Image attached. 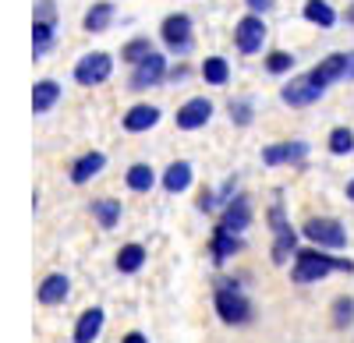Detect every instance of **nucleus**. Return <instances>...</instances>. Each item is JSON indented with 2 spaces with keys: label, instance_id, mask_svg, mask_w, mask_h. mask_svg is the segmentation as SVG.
I'll list each match as a JSON object with an SVG mask.
<instances>
[{
  "label": "nucleus",
  "instance_id": "nucleus-1",
  "mask_svg": "<svg viewBox=\"0 0 354 343\" xmlns=\"http://www.w3.org/2000/svg\"><path fill=\"white\" fill-rule=\"evenodd\" d=\"M330 273H354V262L351 259H337V255H326V248H298L294 255V266H290V280L294 283H322Z\"/></svg>",
  "mask_w": 354,
  "mask_h": 343
},
{
  "label": "nucleus",
  "instance_id": "nucleus-2",
  "mask_svg": "<svg viewBox=\"0 0 354 343\" xmlns=\"http://www.w3.org/2000/svg\"><path fill=\"white\" fill-rule=\"evenodd\" d=\"M160 43L170 57H188L195 50V21L185 11H174L160 21Z\"/></svg>",
  "mask_w": 354,
  "mask_h": 343
},
{
  "label": "nucleus",
  "instance_id": "nucleus-3",
  "mask_svg": "<svg viewBox=\"0 0 354 343\" xmlns=\"http://www.w3.org/2000/svg\"><path fill=\"white\" fill-rule=\"evenodd\" d=\"M213 308L223 326H248L255 319V304L241 294V287H220L216 283V294H213Z\"/></svg>",
  "mask_w": 354,
  "mask_h": 343
},
{
  "label": "nucleus",
  "instance_id": "nucleus-4",
  "mask_svg": "<svg viewBox=\"0 0 354 343\" xmlns=\"http://www.w3.org/2000/svg\"><path fill=\"white\" fill-rule=\"evenodd\" d=\"M301 237L315 248H326V251H344L347 248V231L344 223L333 216H312L301 223Z\"/></svg>",
  "mask_w": 354,
  "mask_h": 343
},
{
  "label": "nucleus",
  "instance_id": "nucleus-5",
  "mask_svg": "<svg viewBox=\"0 0 354 343\" xmlns=\"http://www.w3.org/2000/svg\"><path fill=\"white\" fill-rule=\"evenodd\" d=\"M170 53H160V50H153L145 61H138L135 68H131V78H128V89L131 92H149V89H156V85H163L167 81V71H170V61H167Z\"/></svg>",
  "mask_w": 354,
  "mask_h": 343
},
{
  "label": "nucleus",
  "instance_id": "nucleus-6",
  "mask_svg": "<svg viewBox=\"0 0 354 343\" xmlns=\"http://www.w3.org/2000/svg\"><path fill=\"white\" fill-rule=\"evenodd\" d=\"M71 75H75V81L82 85V89H96V85L110 81V75H113V57H110L106 50H93V53H82Z\"/></svg>",
  "mask_w": 354,
  "mask_h": 343
},
{
  "label": "nucleus",
  "instance_id": "nucleus-7",
  "mask_svg": "<svg viewBox=\"0 0 354 343\" xmlns=\"http://www.w3.org/2000/svg\"><path fill=\"white\" fill-rule=\"evenodd\" d=\"M266 39H270V28H266L262 14L248 11L245 18H238V25H234V50H238V53L255 57V53H262Z\"/></svg>",
  "mask_w": 354,
  "mask_h": 343
},
{
  "label": "nucleus",
  "instance_id": "nucleus-8",
  "mask_svg": "<svg viewBox=\"0 0 354 343\" xmlns=\"http://www.w3.org/2000/svg\"><path fill=\"white\" fill-rule=\"evenodd\" d=\"M213 113H216V106H213L209 96H192V99H185L181 106H177L174 124H177V131H198V128H205L213 121Z\"/></svg>",
  "mask_w": 354,
  "mask_h": 343
},
{
  "label": "nucleus",
  "instance_id": "nucleus-9",
  "mask_svg": "<svg viewBox=\"0 0 354 343\" xmlns=\"http://www.w3.org/2000/svg\"><path fill=\"white\" fill-rule=\"evenodd\" d=\"M322 96H326V89H319V85L308 78V75H298L290 78L283 89H280V103L290 106V110H305V106H315Z\"/></svg>",
  "mask_w": 354,
  "mask_h": 343
},
{
  "label": "nucleus",
  "instance_id": "nucleus-10",
  "mask_svg": "<svg viewBox=\"0 0 354 343\" xmlns=\"http://www.w3.org/2000/svg\"><path fill=\"white\" fill-rule=\"evenodd\" d=\"M308 159V141L290 138V141H273L262 149V163L266 166H305Z\"/></svg>",
  "mask_w": 354,
  "mask_h": 343
},
{
  "label": "nucleus",
  "instance_id": "nucleus-11",
  "mask_svg": "<svg viewBox=\"0 0 354 343\" xmlns=\"http://www.w3.org/2000/svg\"><path fill=\"white\" fill-rule=\"evenodd\" d=\"M205 251H209V262H213V266H227L238 251H245V237L234 234V231H227L223 223H216L213 234H209V248H205Z\"/></svg>",
  "mask_w": 354,
  "mask_h": 343
},
{
  "label": "nucleus",
  "instance_id": "nucleus-12",
  "mask_svg": "<svg viewBox=\"0 0 354 343\" xmlns=\"http://www.w3.org/2000/svg\"><path fill=\"white\" fill-rule=\"evenodd\" d=\"M252 219H255V209H252V198L248 195H234L230 202L220 209V223L227 226V231H234V234H245L248 226H252Z\"/></svg>",
  "mask_w": 354,
  "mask_h": 343
},
{
  "label": "nucleus",
  "instance_id": "nucleus-13",
  "mask_svg": "<svg viewBox=\"0 0 354 343\" xmlns=\"http://www.w3.org/2000/svg\"><path fill=\"white\" fill-rule=\"evenodd\" d=\"M160 117H163V110H160L156 103H135V106L124 110L121 128H124L128 135H145V131H153V128L160 124Z\"/></svg>",
  "mask_w": 354,
  "mask_h": 343
},
{
  "label": "nucleus",
  "instance_id": "nucleus-14",
  "mask_svg": "<svg viewBox=\"0 0 354 343\" xmlns=\"http://www.w3.org/2000/svg\"><path fill=\"white\" fill-rule=\"evenodd\" d=\"M308 78L319 85V89H330V85L344 81V78H347V53H330V57H322V61L308 71Z\"/></svg>",
  "mask_w": 354,
  "mask_h": 343
},
{
  "label": "nucleus",
  "instance_id": "nucleus-15",
  "mask_svg": "<svg viewBox=\"0 0 354 343\" xmlns=\"http://www.w3.org/2000/svg\"><path fill=\"white\" fill-rule=\"evenodd\" d=\"M103 170H106V156H103L100 149H88V153H82V156L68 166V181L82 188V184H88L93 177H100Z\"/></svg>",
  "mask_w": 354,
  "mask_h": 343
},
{
  "label": "nucleus",
  "instance_id": "nucleus-16",
  "mask_svg": "<svg viewBox=\"0 0 354 343\" xmlns=\"http://www.w3.org/2000/svg\"><path fill=\"white\" fill-rule=\"evenodd\" d=\"M103 326H106V311L100 304H93V308H85L82 315H78V322L71 329V340L75 343H96L100 333H103Z\"/></svg>",
  "mask_w": 354,
  "mask_h": 343
},
{
  "label": "nucleus",
  "instance_id": "nucleus-17",
  "mask_svg": "<svg viewBox=\"0 0 354 343\" xmlns=\"http://www.w3.org/2000/svg\"><path fill=\"white\" fill-rule=\"evenodd\" d=\"M36 297H39V304H46V308L64 304V301L71 297V276H68V273H50V276H43Z\"/></svg>",
  "mask_w": 354,
  "mask_h": 343
},
{
  "label": "nucleus",
  "instance_id": "nucleus-18",
  "mask_svg": "<svg viewBox=\"0 0 354 343\" xmlns=\"http://www.w3.org/2000/svg\"><path fill=\"white\" fill-rule=\"evenodd\" d=\"M145 262H149V251H145V244L131 241V244H121L117 248V259H113V269L121 276H135L145 269Z\"/></svg>",
  "mask_w": 354,
  "mask_h": 343
},
{
  "label": "nucleus",
  "instance_id": "nucleus-19",
  "mask_svg": "<svg viewBox=\"0 0 354 343\" xmlns=\"http://www.w3.org/2000/svg\"><path fill=\"white\" fill-rule=\"evenodd\" d=\"M192 181H195V166H192L188 159H174V163L163 170V177H160V184H163L167 195H181V191H188Z\"/></svg>",
  "mask_w": 354,
  "mask_h": 343
},
{
  "label": "nucleus",
  "instance_id": "nucleus-20",
  "mask_svg": "<svg viewBox=\"0 0 354 343\" xmlns=\"http://www.w3.org/2000/svg\"><path fill=\"white\" fill-rule=\"evenodd\" d=\"M64 89H61V81H53V78H39L32 85V113L36 117H43V113H50L57 103H61Z\"/></svg>",
  "mask_w": 354,
  "mask_h": 343
},
{
  "label": "nucleus",
  "instance_id": "nucleus-21",
  "mask_svg": "<svg viewBox=\"0 0 354 343\" xmlns=\"http://www.w3.org/2000/svg\"><path fill=\"white\" fill-rule=\"evenodd\" d=\"M124 184H128V191H135V195H149V191L160 184V174H156L149 163H131V166L124 170Z\"/></svg>",
  "mask_w": 354,
  "mask_h": 343
},
{
  "label": "nucleus",
  "instance_id": "nucleus-22",
  "mask_svg": "<svg viewBox=\"0 0 354 343\" xmlns=\"http://www.w3.org/2000/svg\"><path fill=\"white\" fill-rule=\"evenodd\" d=\"M113 14H117V8L110 4V0H96V4L85 11L82 28H85V32H93V36H100V32H106V28L113 25Z\"/></svg>",
  "mask_w": 354,
  "mask_h": 343
},
{
  "label": "nucleus",
  "instance_id": "nucleus-23",
  "mask_svg": "<svg viewBox=\"0 0 354 343\" xmlns=\"http://www.w3.org/2000/svg\"><path fill=\"white\" fill-rule=\"evenodd\" d=\"M88 213H93V219L103 226V231H113L124 216V206H121V198H93Z\"/></svg>",
  "mask_w": 354,
  "mask_h": 343
},
{
  "label": "nucleus",
  "instance_id": "nucleus-24",
  "mask_svg": "<svg viewBox=\"0 0 354 343\" xmlns=\"http://www.w3.org/2000/svg\"><path fill=\"white\" fill-rule=\"evenodd\" d=\"M301 18L315 28H333L340 21L337 8L330 4V0H305V8H301Z\"/></svg>",
  "mask_w": 354,
  "mask_h": 343
},
{
  "label": "nucleus",
  "instance_id": "nucleus-25",
  "mask_svg": "<svg viewBox=\"0 0 354 343\" xmlns=\"http://www.w3.org/2000/svg\"><path fill=\"white\" fill-rule=\"evenodd\" d=\"M198 75H202L205 85L223 89V85H230V61H227V57H220V53H213V57H205V61L198 64Z\"/></svg>",
  "mask_w": 354,
  "mask_h": 343
},
{
  "label": "nucleus",
  "instance_id": "nucleus-26",
  "mask_svg": "<svg viewBox=\"0 0 354 343\" xmlns=\"http://www.w3.org/2000/svg\"><path fill=\"white\" fill-rule=\"evenodd\" d=\"M53 46H57V21L36 18L32 21V53H36V61H39V57H46Z\"/></svg>",
  "mask_w": 354,
  "mask_h": 343
},
{
  "label": "nucleus",
  "instance_id": "nucleus-27",
  "mask_svg": "<svg viewBox=\"0 0 354 343\" xmlns=\"http://www.w3.org/2000/svg\"><path fill=\"white\" fill-rule=\"evenodd\" d=\"M273 237H277V241H273L270 259H273V266H287L290 255H298V231H294V226H287V231H280V234H273Z\"/></svg>",
  "mask_w": 354,
  "mask_h": 343
},
{
  "label": "nucleus",
  "instance_id": "nucleus-28",
  "mask_svg": "<svg viewBox=\"0 0 354 343\" xmlns=\"http://www.w3.org/2000/svg\"><path fill=\"white\" fill-rule=\"evenodd\" d=\"M294 64H298V57H294L290 50H270V53L262 57V68H266V75H273V78L290 75V71H294Z\"/></svg>",
  "mask_w": 354,
  "mask_h": 343
},
{
  "label": "nucleus",
  "instance_id": "nucleus-29",
  "mask_svg": "<svg viewBox=\"0 0 354 343\" xmlns=\"http://www.w3.org/2000/svg\"><path fill=\"white\" fill-rule=\"evenodd\" d=\"M330 322H333V329H340V333L354 326V297H351V294L333 297V304H330Z\"/></svg>",
  "mask_w": 354,
  "mask_h": 343
},
{
  "label": "nucleus",
  "instance_id": "nucleus-30",
  "mask_svg": "<svg viewBox=\"0 0 354 343\" xmlns=\"http://www.w3.org/2000/svg\"><path fill=\"white\" fill-rule=\"evenodd\" d=\"M326 149H330V156H351V153H354V128L337 124V128L326 135Z\"/></svg>",
  "mask_w": 354,
  "mask_h": 343
},
{
  "label": "nucleus",
  "instance_id": "nucleus-31",
  "mask_svg": "<svg viewBox=\"0 0 354 343\" xmlns=\"http://www.w3.org/2000/svg\"><path fill=\"white\" fill-rule=\"evenodd\" d=\"M149 53H153V39H149V36H131V39L121 46V61H124L128 68H135V64L145 61Z\"/></svg>",
  "mask_w": 354,
  "mask_h": 343
},
{
  "label": "nucleus",
  "instance_id": "nucleus-32",
  "mask_svg": "<svg viewBox=\"0 0 354 343\" xmlns=\"http://www.w3.org/2000/svg\"><path fill=\"white\" fill-rule=\"evenodd\" d=\"M227 113H230V124H234V128H248V124L255 121V103L245 99V96H238V99L227 103Z\"/></svg>",
  "mask_w": 354,
  "mask_h": 343
},
{
  "label": "nucleus",
  "instance_id": "nucleus-33",
  "mask_svg": "<svg viewBox=\"0 0 354 343\" xmlns=\"http://www.w3.org/2000/svg\"><path fill=\"white\" fill-rule=\"evenodd\" d=\"M195 206H198V213H216V209L223 206V202H220V191H213V188H202Z\"/></svg>",
  "mask_w": 354,
  "mask_h": 343
},
{
  "label": "nucleus",
  "instance_id": "nucleus-34",
  "mask_svg": "<svg viewBox=\"0 0 354 343\" xmlns=\"http://www.w3.org/2000/svg\"><path fill=\"white\" fill-rule=\"evenodd\" d=\"M287 216H283V202H277V206H270V231L273 234H280V231H287Z\"/></svg>",
  "mask_w": 354,
  "mask_h": 343
},
{
  "label": "nucleus",
  "instance_id": "nucleus-35",
  "mask_svg": "<svg viewBox=\"0 0 354 343\" xmlns=\"http://www.w3.org/2000/svg\"><path fill=\"white\" fill-rule=\"evenodd\" d=\"M36 18L57 21V4H53V0H36Z\"/></svg>",
  "mask_w": 354,
  "mask_h": 343
},
{
  "label": "nucleus",
  "instance_id": "nucleus-36",
  "mask_svg": "<svg viewBox=\"0 0 354 343\" xmlns=\"http://www.w3.org/2000/svg\"><path fill=\"white\" fill-rule=\"evenodd\" d=\"M188 75H192V68H188V64H170V71H167V81H174V85H177V81H185Z\"/></svg>",
  "mask_w": 354,
  "mask_h": 343
},
{
  "label": "nucleus",
  "instance_id": "nucleus-37",
  "mask_svg": "<svg viewBox=\"0 0 354 343\" xmlns=\"http://www.w3.org/2000/svg\"><path fill=\"white\" fill-rule=\"evenodd\" d=\"M245 8L255 14H266V11H273V0H245Z\"/></svg>",
  "mask_w": 354,
  "mask_h": 343
},
{
  "label": "nucleus",
  "instance_id": "nucleus-38",
  "mask_svg": "<svg viewBox=\"0 0 354 343\" xmlns=\"http://www.w3.org/2000/svg\"><path fill=\"white\" fill-rule=\"evenodd\" d=\"M121 343H149V336L138 333V329H131V333H124V336H121Z\"/></svg>",
  "mask_w": 354,
  "mask_h": 343
},
{
  "label": "nucleus",
  "instance_id": "nucleus-39",
  "mask_svg": "<svg viewBox=\"0 0 354 343\" xmlns=\"http://www.w3.org/2000/svg\"><path fill=\"white\" fill-rule=\"evenodd\" d=\"M347 81H354V50H347Z\"/></svg>",
  "mask_w": 354,
  "mask_h": 343
},
{
  "label": "nucleus",
  "instance_id": "nucleus-40",
  "mask_svg": "<svg viewBox=\"0 0 354 343\" xmlns=\"http://www.w3.org/2000/svg\"><path fill=\"white\" fill-rule=\"evenodd\" d=\"M344 195H347V198H351V202H354V177L347 181V188H344Z\"/></svg>",
  "mask_w": 354,
  "mask_h": 343
},
{
  "label": "nucleus",
  "instance_id": "nucleus-41",
  "mask_svg": "<svg viewBox=\"0 0 354 343\" xmlns=\"http://www.w3.org/2000/svg\"><path fill=\"white\" fill-rule=\"evenodd\" d=\"M344 18H347V25H354V4L347 8V14H344Z\"/></svg>",
  "mask_w": 354,
  "mask_h": 343
}]
</instances>
